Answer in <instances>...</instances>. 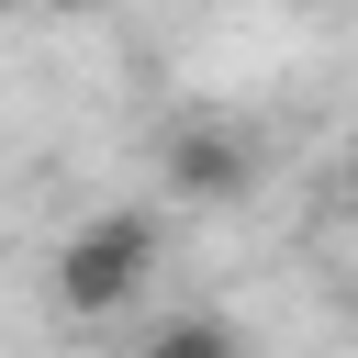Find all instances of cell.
<instances>
[{"mask_svg": "<svg viewBox=\"0 0 358 358\" xmlns=\"http://www.w3.org/2000/svg\"><path fill=\"white\" fill-rule=\"evenodd\" d=\"M157 347H168V358H179V347H235V324H213V313H190V324H168Z\"/></svg>", "mask_w": 358, "mask_h": 358, "instance_id": "3", "label": "cell"}, {"mask_svg": "<svg viewBox=\"0 0 358 358\" xmlns=\"http://www.w3.org/2000/svg\"><path fill=\"white\" fill-rule=\"evenodd\" d=\"M0 11H11V0H0Z\"/></svg>", "mask_w": 358, "mask_h": 358, "instance_id": "4", "label": "cell"}, {"mask_svg": "<svg viewBox=\"0 0 358 358\" xmlns=\"http://www.w3.org/2000/svg\"><path fill=\"white\" fill-rule=\"evenodd\" d=\"M145 280H157V213H90V224L56 246V302H67L78 324L123 313Z\"/></svg>", "mask_w": 358, "mask_h": 358, "instance_id": "1", "label": "cell"}, {"mask_svg": "<svg viewBox=\"0 0 358 358\" xmlns=\"http://www.w3.org/2000/svg\"><path fill=\"white\" fill-rule=\"evenodd\" d=\"M157 168H168L179 201H246V179H257V134H246L235 112H179V123L157 134Z\"/></svg>", "mask_w": 358, "mask_h": 358, "instance_id": "2", "label": "cell"}]
</instances>
